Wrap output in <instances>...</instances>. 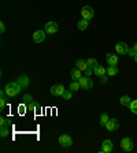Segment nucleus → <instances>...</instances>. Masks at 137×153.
<instances>
[{
	"label": "nucleus",
	"mask_w": 137,
	"mask_h": 153,
	"mask_svg": "<svg viewBox=\"0 0 137 153\" xmlns=\"http://www.w3.org/2000/svg\"><path fill=\"white\" fill-rule=\"evenodd\" d=\"M106 81H107V78H106V75H104V76H102V82H106Z\"/></svg>",
	"instance_id": "obj_32"
},
{
	"label": "nucleus",
	"mask_w": 137,
	"mask_h": 153,
	"mask_svg": "<svg viewBox=\"0 0 137 153\" xmlns=\"http://www.w3.org/2000/svg\"><path fill=\"white\" fill-rule=\"evenodd\" d=\"M114 149V143L111 142V140H106L102 143V153H110Z\"/></svg>",
	"instance_id": "obj_11"
},
{
	"label": "nucleus",
	"mask_w": 137,
	"mask_h": 153,
	"mask_svg": "<svg viewBox=\"0 0 137 153\" xmlns=\"http://www.w3.org/2000/svg\"><path fill=\"white\" fill-rule=\"evenodd\" d=\"M6 92H4V89L0 92V111H4V108H6L7 105V99H6Z\"/></svg>",
	"instance_id": "obj_16"
},
{
	"label": "nucleus",
	"mask_w": 137,
	"mask_h": 153,
	"mask_svg": "<svg viewBox=\"0 0 137 153\" xmlns=\"http://www.w3.org/2000/svg\"><path fill=\"white\" fill-rule=\"evenodd\" d=\"M23 101L28 104V102H30V101H33V97H32V94H25L23 96Z\"/></svg>",
	"instance_id": "obj_27"
},
{
	"label": "nucleus",
	"mask_w": 137,
	"mask_h": 153,
	"mask_svg": "<svg viewBox=\"0 0 137 153\" xmlns=\"http://www.w3.org/2000/svg\"><path fill=\"white\" fill-rule=\"evenodd\" d=\"M26 108L29 109V111H32V112H36L37 109H40V104L36 101H30L26 104Z\"/></svg>",
	"instance_id": "obj_18"
},
{
	"label": "nucleus",
	"mask_w": 137,
	"mask_h": 153,
	"mask_svg": "<svg viewBox=\"0 0 137 153\" xmlns=\"http://www.w3.org/2000/svg\"><path fill=\"white\" fill-rule=\"evenodd\" d=\"M0 126H8V119L0 118Z\"/></svg>",
	"instance_id": "obj_30"
},
{
	"label": "nucleus",
	"mask_w": 137,
	"mask_h": 153,
	"mask_svg": "<svg viewBox=\"0 0 137 153\" xmlns=\"http://www.w3.org/2000/svg\"><path fill=\"white\" fill-rule=\"evenodd\" d=\"M0 32H1V33L6 32V23H4V22H0Z\"/></svg>",
	"instance_id": "obj_31"
},
{
	"label": "nucleus",
	"mask_w": 137,
	"mask_h": 153,
	"mask_svg": "<svg viewBox=\"0 0 137 153\" xmlns=\"http://www.w3.org/2000/svg\"><path fill=\"white\" fill-rule=\"evenodd\" d=\"M86 63H88V66H89L91 68H95V67L99 66L97 60H96V59H93V57H89V59H86Z\"/></svg>",
	"instance_id": "obj_25"
},
{
	"label": "nucleus",
	"mask_w": 137,
	"mask_h": 153,
	"mask_svg": "<svg viewBox=\"0 0 137 153\" xmlns=\"http://www.w3.org/2000/svg\"><path fill=\"white\" fill-rule=\"evenodd\" d=\"M76 67L80 68L82 73H85V75H88V76L93 73V68H91V67L88 66V63H86V60H84V59H78V60L76 62Z\"/></svg>",
	"instance_id": "obj_2"
},
{
	"label": "nucleus",
	"mask_w": 137,
	"mask_h": 153,
	"mask_svg": "<svg viewBox=\"0 0 137 153\" xmlns=\"http://www.w3.org/2000/svg\"><path fill=\"white\" fill-rule=\"evenodd\" d=\"M58 29H59V26H58L56 22H47L45 23V33H48V34H55V33L58 32Z\"/></svg>",
	"instance_id": "obj_9"
},
{
	"label": "nucleus",
	"mask_w": 137,
	"mask_h": 153,
	"mask_svg": "<svg viewBox=\"0 0 137 153\" xmlns=\"http://www.w3.org/2000/svg\"><path fill=\"white\" fill-rule=\"evenodd\" d=\"M71 90H66V92H64V94H63V99L64 100H70L71 99Z\"/></svg>",
	"instance_id": "obj_28"
},
{
	"label": "nucleus",
	"mask_w": 137,
	"mask_h": 153,
	"mask_svg": "<svg viewBox=\"0 0 137 153\" xmlns=\"http://www.w3.org/2000/svg\"><path fill=\"white\" fill-rule=\"evenodd\" d=\"M109 119H110V116L106 112H103L102 115H100V126H106V123L109 122Z\"/></svg>",
	"instance_id": "obj_24"
},
{
	"label": "nucleus",
	"mask_w": 137,
	"mask_h": 153,
	"mask_svg": "<svg viewBox=\"0 0 137 153\" xmlns=\"http://www.w3.org/2000/svg\"><path fill=\"white\" fill-rule=\"evenodd\" d=\"M22 90V86L19 85L18 82H8L4 88V92H6L7 97H16L19 94V92Z\"/></svg>",
	"instance_id": "obj_1"
},
{
	"label": "nucleus",
	"mask_w": 137,
	"mask_h": 153,
	"mask_svg": "<svg viewBox=\"0 0 137 153\" xmlns=\"http://www.w3.org/2000/svg\"><path fill=\"white\" fill-rule=\"evenodd\" d=\"M106 59H107V63L110 64V66H118V55H114V53H107V56H106Z\"/></svg>",
	"instance_id": "obj_13"
},
{
	"label": "nucleus",
	"mask_w": 137,
	"mask_h": 153,
	"mask_svg": "<svg viewBox=\"0 0 137 153\" xmlns=\"http://www.w3.org/2000/svg\"><path fill=\"white\" fill-rule=\"evenodd\" d=\"M88 26H89V21H86L84 18L77 22V27L80 29V30H85V29H88Z\"/></svg>",
	"instance_id": "obj_19"
},
{
	"label": "nucleus",
	"mask_w": 137,
	"mask_h": 153,
	"mask_svg": "<svg viewBox=\"0 0 137 153\" xmlns=\"http://www.w3.org/2000/svg\"><path fill=\"white\" fill-rule=\"evenodd\" d=\"M134 62H136V63H137V55H136V56H134Z\"/></svg>",
	"instance_id": "obj_34"
},
{
	"label": "nucleus",
	"mask_w": 137,
	"mask_h": 153,
	"mask_svg": "<svg viewBox=\"0 0 137 153\" xmlns=\"http://www.w3.org/2000/svg\"><path fill=\"white\" fill-rule=\"evenodd\" d=\"M16 82H18L19 85L22 86V89H25V88H28V86H29V83H30V81H29V76L23 74V75L18 76V79H16Z\"/></svg>",
	"instance_id": "obj_15"
},
{
	"label": "nucleus",
	"mask_w": 137,
	"mask_h": 153,
	"mask_svg": "<svg viewBox=\"0 0 137 153\" xmlns=\"http://www.w3.org/2000/svg\"><path fill=\"white\" fill-rule=\"evenodd\" d=\"M128 108L130 109L132 114H136V115H137V100H132Z\"/></svg>",
	"instance_id": "obj_23"
},
{
	"label": "nucleus",
	"mask_w": 137,
	"mask_h": 153,
	"mask_svg": "<svg viewBox=\"0 0 137 153\" xmlns=\"http://www.w3.org/2000/svg\"><path fill=\"white\" fill-rule=\"evenodd\" d=\"M104 127L107 128L109 131H117V130H118V127H119L118 119H109V122L106 123Z\"/></svg>",
	"instance_id": "obj_10"
},
{
	"label": "nucleus",
	"mask_w": 137,
	"mask_h": 153,
	"mask_svg": "<svg viewBox=\"0 0 137 153\" xmlns=\"http://www.w3.org/2000/svg\"><path fill=\"white\" fill-rule=\"evenodd\" d=\"M128 55H129V56H136V55H137V52H136V49H134V48L133 47H132V48H129V51H128Z\"/></svg>",
	"instance_id": "obj_29"
},
{
	"label": "nucleus",
	"mask_w": 137,
	"mask_h": 153,
	"mask_svg": "<svg viewBox=\"0 0 137 153\" xmlns=\"http://www.w3.org/2000/svg\"><path fill=\"white\" fill-rule=\"evenodd\" d=\"M133 48H134V49H136V52H137V42H136V44L133 45Z\"/></svg>",
	"instance_id": "obj_33"
},
{
	"label": "nucleus",
	"mask_w": 137,
	"mask_h": 153,
	"mask_svg": "<svg viewBox=\"0 0 137 153\" xmlns=\"http://www.w3.org/2000/svg\"><path fill=\"white\" fill-rule=\"evenodd\" d=\"M69 89L71 90V92H78V90L81 89V85L78 81H73V82L70 83V86H69Z\"/></svg>",
	"instance_id": "obj_21"
},
{
	"label": "nucleus",
	"mask_w": 137,
	"mask_h": 153,
	"mask_svg": "<svg viewBox=\"0 0 137 153\" xmlns=\"http://www.w3.org/2000/svg\"><path fill=\"white\" fill-rule=\"evenodd\" d=\"M115 51L118 52V55H128L129 47L125 42H118V44H115Z\"/></svg>",
	"instance_id": "obj_12"
},
{
	"label": "nucleus",
	"mask_w": 137,
	"mask_h": 153,
	"mask_svg": "<svg viewBox=\"0 0 137 153\" xmlns=\"http://www.w3.org/2000/svg\"><path fill=\"white\" fill-rule=\"evenodd\" d=\"M121 148H122V150H125V152H132L134 148V143L130 138L125 137L121 140Z\"/></svg>",
	"instance_id": "obj_5"
},
{
	"label": "nucleus",
	"mask_w": 137,
	"mask_h": 153,
	"mask_svg": "<svg viewBox=\"0 0 137 153\" xmlns=\"http://www.w3.org/2000/svg\"><path fill=\"white\" fill-rule=\"evenodd\" d=\"M81 15H82L84 19H86V21H91V19L95 16V11H93L92 7L84 6L82 8H81Z\"/></svg>",
	"instance_id": "obj_4"
},
{
	"label": "nucleus",
	"mask_w": 137,
	"mask_h": 153,
	"mask_svg": "<svg viewBox=\"0 0 137 153\" xmlns=\"http://www.w3.org/2000/svg\"><path fill=\"white\" fill-rule=\"evenodd\" d=\"M118 74V66H110L107 68V75L109 76H114Z\"/></svg>",
	"instance_id": "obj_20"
},
{
	"label": "nucleus",
	"mask_w": 137,
	"mask_h": 153,
	"mask_svg": "<svg viewBox=\"0 0 137 153\" xmlns=\"http://www.w3.org/2000/svg\"><path fill=\"white\" fill-rule=\"evenodd\" d=\"M44 40H45V30H36L33 33V41L36 44H41Z\"/></svg>",
	"instance_id": "obj_8"
},
{
	"label": "nucleus",
	"mask_w": 137,
	"mask_h": 153,
	"mask_svg": "<svg viewBox=\"0 0 137 153\" xmlns=\"http://www.w3.org/2000/svg\"><path fill=\"white\" fill-rule=\"evenodd\" d=\"M58 142H59L61 146L69 148L73 145V138H71L70 135H67V134H62V135H59V138H58Z\"/></svg>",
	"instance_id": "obj_3"
},
{
	"label": "nucleus",
	"mask_w": 137,
	"mask_h": 153,
	"mask_svg": "<svg viewBox=\"0 0 137 153\" xmlns=\"http://www.w3.org/2000/svg\"><path fill=\"white\" fill-rule=\"evenodd\" d=\"M8 126H1V128H0V135H1V137H7V135H8Z\"/></svg>",
	"instance_id": "obj_26"
},
{
	"label": "nucleus",
	"mask_w": 137,
	"mask_h": 153,
	"mask_svg": "<svg viewBox=\"0 0 137 153\" xmlns=\"http://www.w3.org/2000/svg\"><path fill=\"white\" fill-rule=\"evenodd\" d=\"M93 73H95L96 76H100V78H102V76H104L106 74H107V70H106L103 66H97L93 68Z\"/></svg>",
	"instance_id": "obj_17"
},
{
	"label": "nucleus",
	"mask_w": 137,
	"mask_h": 153,
	"mask_svg": "<svg viewBox=\"0 0 137 153\" xmlns=\"http://www.w3.org/2000/svg\"><path fill=\"white\" fill-rule=\"evenodd\" d=\"M80 85H81V89H86V90H89V89H92L93 88V81L91 79L88 75H85V76H82L80 81Z\"/></svg>",
	"instance_id": "obj_7"
},
{
	"label": "nucleus",
	"mask_w": 137,
	"mask_h": 153,
	"mask_svg": "<svg viewBox=\"0 0 137 153\" xmlns=\"http://www.w3.org/2000/svg\"><path fill=\"white\" fill-rule=\"evenodd\" d=\"M70 75H71V78H73V81H80L81 78H82V71L80 70V68H77V67H74L73 70L70 71Z\"/></svg>",
	"instance_id": "obj_14"
},
{
	"label": "nucleus",
	"mask_w": 137,
	"mask_h": 153,
	"mask_svg": "<svg viewBox=\"0 0 137 153\" xmlns=\"http://www.w3.org/2000/svg\"><path fill=\"white\" fill-rule=\"evenodd\" d=\"M130 101H132V99L129 96H122L121 99H119V102H121V105H124V107H129Z\"/></svg>",
	"instance_id": "obj_22"
},
{
	"label": "nucleus",
	"mask_w": 137,
	"mask_h": 153,
	"mask_svg": "<svg viewBox=\"0 0 137 153\" xmlns=\"http://www.w3.org/2000/svg\"><path fill=\"white\" fill-rule=\"evenodd\" d=\"M64 92H66V89H64L63 85H54L49 89V93H51L52 96H55V97H63Z\"/></svg>",
	"instance_id": "obj_6"
}]
</instances>
